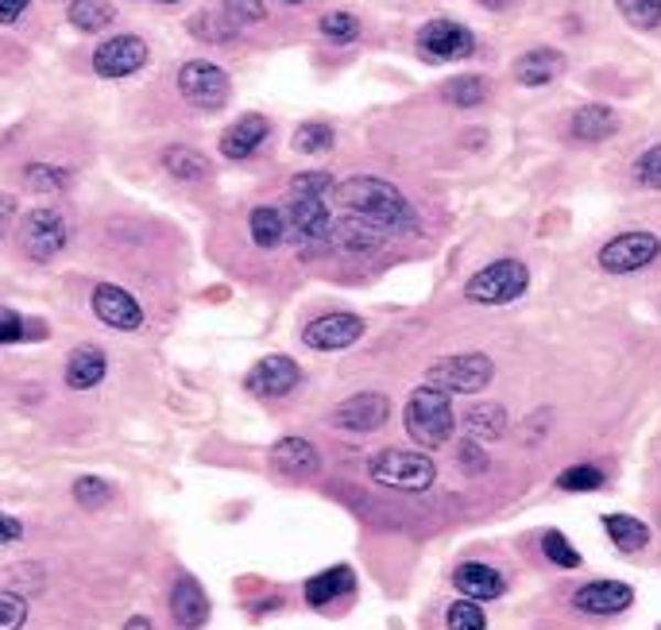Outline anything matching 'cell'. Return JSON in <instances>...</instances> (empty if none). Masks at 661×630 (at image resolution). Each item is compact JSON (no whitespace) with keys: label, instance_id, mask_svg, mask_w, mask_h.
<instances>
[{"label":"cell","instance_id":"obj_31","mask_svg":"<svg viewBox=\"0 0 661 630\" xmlns=\"http://www.w3.org/2000/svg\"><path fill=\"white\" fill-rule=\"evenodd\" d=\"M445 101L457 105V109H476V105L488 101V78L480 74H460L445 86Z\"/></svg>","mask_w":661,"mask_h":630},{"label":"cell","instance_id":"obj_19","mask_svg":"<svg viewBox=\"0 0 661 630\" xmlns=\"http://www.w3.org/2000/svg\"><path fill=\"white\" fill-rule=\"evenodd\" d=\"M171 615L182 630H202L209 619V599H205L202 584L194 576H178L171 588Z\"/></svg>","mask_w":661,"mask_h":630},{"label":"cell","instance_id":"obj_7","mask_svg":"<svg viewBox=\"0 0 661 630\" xmlns=\"http://www.w3.org/2000/svg\"><path fill=\"white\" fill-rule=\"evenodd\" d=\"M661 256V240L653 232H619L599 248V268L607 275H635V271L650 268Z\"/></svg>","mask_w":661,"mask_h":630},{"label":"cell","instance_id":"obj_39","mask_svg":"<svg viewBox=\"0 0 661 630\" xmlns=\"http://www.w3.org/2000/svg\"><path fill=\"white\" fill-rule=\"evenodd\" d=\"M557 488L561 491H599L604 488V472L592 465H576V468H565L557 476Z\"/></svg>","mask_w":661,"mask_h":630},{"label":"cell","instance_id":"obj_45","mask_svg":"<svg viewBox=\"0 0 661 630\" xmlns=\"http://www.w3.org/2000/svg\"><path fill=\"white\" fill-rule=\"evenodd\" d=\"M457 457H460V465H465V472H484V468H488V453H484L480 445H476V437L460 442Z\"/></svg>","mask_w":661,"mask_h":630},{"label":"cell","instance_id":"obj_10","mask_svg":"<svg viewBox=\"0 0 661 630\" xmlns=\"http://www.w3.org/2000/svg\"><path fill=\"white\" fill-rule=\"evenodd\" d=\"M391 417V402H387V394L379 391H360L353 394V399H345L340 406H333L329 422L337 430H348V434H371V430H379Z\"/></svg>","mask_w":661,"mask_h":630},{"label":"cell","instance_id":"obj_41","mask_svg":"<svg viewBox=\"0 0 661 630\" xmlns=\"http://www.w3.org/2000/svg\"><path fill=\"white\" fill-rule=\"evenodd\" d=\"M635 182L646 189H661V143H653V148H646L642 155H638Z\"/></svg>","mask_w":661,"mask_h":630},{"label":"cell","instance_id":"obj_4","mask_svg":"<svg viewBox=\"0 0 661 630\" xmlns=\"http://www.w3.org/2000/svg\"><path fill=\"white\" fill-rule=\"evenodd\" d=\"M496 379V363L484 352H460L449 360H437L425 371V387L445 394H476Z\"/></svg>","mask_w":661,"mask_h":630},{"label":"cell","instance_id":"obj_27","mask_svg":"<svg viewBox=\"0 0 661 630\" xmlns=\"http://www.w3.org/2000/svg\"><path fill=\"white\" fill-rule=\"evenodd\" d=\"M604 530L622 553H642L650 545V526L635 514H604Z\"/></svg>","mask_w":661,"mask_h":630},{"label":"cell","instance_id":"obj_20","mask_svg":"<svg viewBox=\"0 0 661 630\" xmlns=\"http://www.w3.org/2000/svg\"><path fill=\"white\" fill-rule=\"evenodd\" d=\"M561 70H565V58H561V51H553V47H534V51H527V55L514 58V82H519V86H530V89H542V86H550V82H557Z\"/></svg>","mask_w":661,"mask_h":630},{"label":"cell","instance_id":"obj_49","mask_svg":"<svg viewBox=\"0 0 661 630\" xmlns=\"http://www.w3.org/2000/svg\"><path fill=\"white\" fill-rule=\"evenodd\" d=\"M124 630H155V627H151V619H143V615H136V619H128V622H124Z\"/></svg>","mask_w":661,"mask_h":630},{"label":"cell","instance_id":"obj_21","mask_svg":"<svg viewBox=\"0 0 661 630\" xmlns=\"http://www.w3.org/2000/svg\"><path fill=\"white\" fill-rule=\"evenodd\" d=\"M271 460H275L279 472L291 476V480H310V476L322 472V457H317V449L306 437H283V442L275 445V453H271Z\"/></svg>","mask_w":661,"mask_h":630},{"label":"cell","instance_id":"obj_33","mask_svg":"<svg viewBox=\"0 0 661 630\" xmlns=\"http://www.w3.org/2000/svg\"><path fill=\"white\" fill-rule=\"evenodd\" d=\"M47 329L43 322H28L12 306H0V345H17V340H43Z\"/></svg>","mask_w":661,"mask_h":630},{"label":"cell","instance_id":"obj_46","mask_svg":"<svg viewBox=\"0 0 661 630\" xmlns=\"http://www.w3.org/2000/svg\"><path fill=\"white\" fill-rule=\"evenodd\" d=\"M20 534H24V522H20V519H12V514H4V511H0V545H12V542H20Z\"/></svg>","mask_w":661,"mask_h":630},{"label":"cell","instance_id":"obj_16","mask_svg":"<svg viewBox=\"0 0 661 630\" xmlns=\"http://www.w3.org/2000/svg\"><path fill=\"white\" fill-rule=\"evenodd\" d=\"M286 229H291V237L299 240V245H317V240L329 237L333 217L322 197H294L291 214H286Z\"/></svg>","mask_w":661,"mask_h":630},{"label":"cell","instance_id":"obj_3","mask_svg":"<svg viewBox=\"0 0 661 630\" xmlns=\"http://www.w3.org/2000/svg\"><path fill=\"white\" fill-rule=\"evenodd\" d=\"M530 286V271L522 260H496L480 268L465 283V298L476 306H507V302L522 298Z\"/></svg>","mask_w":661,"mask_h":630},{"label":"cell","instance_id":"obj_52","mask_svg":"<svg viewBox=\"0 0 661 630\" xmlns=\"http://www.w3.org/2000/svg\"><path fill=\"white\" fill-rule=\"evenodd\" d=\"M159 4H178V0H159Z\"/></svg>","mask_w":661,"mask_h":630},{"label":"cell","instance_id":"obj_28","mask_svg":"<svg viewBox=\"0 0 661 630\" xmlns=\"http://www.w3.org/2000/svg\"><path fill=\"white\" fill-rule=\"evenodd\" d=\"M66 20H71L78 32H105V28H112V20H117V9H112L109 0H74Z\"/></svg>","mask_w":661,"mask_h":630},{"label":"cell","instance_id":"obj_9","mask_svg":"<svg viewBox=\"0 0 661 630\" xmlns=\"http://www.w3.org/2000/svg\"><path fill=\"white\" fill-rule=\"evenodd\" d=\"M66 237H71V232H66L63 214H55V209H32V214H24V221H20V245L40 263L55 260L66 248Z\"/></svg>","mask_w":661,"mask_h":630},{"label":"cell","instance_id":"obj_17","mask_svg":"<svg viewBox=\"0 0 661 630\" xmlns=\"http://www.w3.org/2000/svg\"><path fill=\"white\" fill-rule=\"evenodd\" d=\"M271 135V124L268 117H260V112H248V117H240L237 124L225 128V135H220V155L225 159H248L256 155V151L263 148V140Z\"/></svg>","mask_w":661,"mask_h":630},{"label":"cell","instance_id":"obj_47","mask_svg":"<svg viewBox=\"0 0 661 630\" xmlns=\"http://www.w3.org/2000/svg\"><path fill=\"white\" fill-rule=\"evenodd\" d=\"M32 0H0V24H17Z\"/></svg>","mask_w":661,"mask_h":630},{"label":"cell","instance_id":"obj_15","mask_svg":"<svg viewBox=\"0 0 661 630\" xmlns=\"http://www.w3.org/2000/svg\"><path fill=\"white\" fill-rule=\"evenodd\" d=\"M635 604V588L622 580H592L573 591V607L581 615H619Z\"/></svg>","mask_w":661,"mask_h":630},{"label":"cell","instance_id":"obj_5","mask_svg":"<svg viewBox=\"0 0 661 630\" xmlns=\"http://www.w3.org/2000/svg\"><path fill=\"white\" fill-rule=\"evenodd\" d=\"M368 476L391 491H425L437 480V468L425 453H407V449H387L371 457Z\"/></svg>","mask_w":661,"mask_h":630},{"label":"cell","instance_id":"obj_11","mask_svg":"<svg viewBox=\"0 0 661 630\" xmlns=\"http://www.w3.org/2000/svg\"><path fill=\"white\" fill-rule=\"evenodd\" d=\"M148 63V43L140 35H112L94 51V70L101 78H132Z\"/></svg>","mask_w":661,"mask_h":630},{"label":"cell","instance_id":"obj_25","mask_svg":"<svg viewBox=\"0 0 661 630\" xmlns=\"http://www.w3.org/2000/svg\"><path fill=\"white\" fill-rule=\"evenodd\" d=\"M353 588H356V576H353V568H348V565L325 568V573H317L314 580H306V604L325 607V604H333L337 596H348Z\"/></svg>","mask_w":661,"mask_h":630},{"label":"cell","instance_id":"obj_2","mask_svg":"<svg viewBox=\"0 0 661 630\" xmlns=\"http://www.w3.org/2000/svg\"><path fill=\"white\" fill-rule=\"evenodd\" d=\"M407 434L414 437L422 449H441L453 437L457 414H453V394L433 391V387H418L407 399Z\"/></svg>","mask_w":661,"mask_h":630},{"label":"cell","instance_id":"obj_26","mask_svg":"<svg viewBox=\"0 0 661 630\" xmlns=\"http://www.w3.org/2000/svg\"><path fill=\"white\" fill-rule=\"evenodd\" d=\"M163 166H166V174L178 182H205L213 174L209 159H205L197 148H182V143H174V148L163 151Z\"/></svg>","mask_w":661,"mask_h":630},{"label":"cell","instance_id":"obj_50","mask_svg":"<svg viewBox=\"0 0 661 630\" xmlns=\"http://www.w3.org/2000/svg\"><path fill=\"white\" fill-rule=\"evenodd\" d=\"M480 4H484V9H491V12H503L511 0H480Z\"/></svg>","mask_w":661,"mask_h":630},{"label":"cell","instance_id":"obj_29","mask_svg":"<svg viewBox=\"0 0 661 630\" xmlns=\"http://www.w3.org/2000/svg\"><path fill=\"white\" fill-rule=\"evenodd\" d=\"M465 426L473 430V437L480 442H496V437L507 434V410L499 402H480L465 414Z\"/></svg>","mask_w":661,"mask_h":630},{"label":"cell","instance_id":"obj_40","mask_svg":"<svg viewBox=\"0 0 661 630\" xmlns=\"http://www.w3.org/2000/svg\"><path fill=\"white\" fill-rule=\"evenodd\" d=\"M24 174L28 182H32V189H43V194H58V189H66V182H71V171L47 166V163H32Z\"/></svg>","mask_w":661,"mask_h":630},{"label":"cell","instance_id":"obj_51","mask_svg":"<svg viewBox=\"0 0 661 630\" xmlns=\"http://www.w3.org/2000/svg\"><path fill=\"white\" fill-rule=\"evenodd\" d=\"M283 4H306V0H283Z\"/></svg>","mask_w":661,"mask_h":630},{"label":"cell","instance_id":"obj_35","mask_svg":"<svg viewBox=\"0 0 661 630\" xmlns=\"http://www.w3.org/2000/svg\"><path fill=\"white\" fill-rule=\"evenodd\" d=\"M445 627L449 630H488V615H484V607L476 604V599H457V604H449V611H445Z\"/></svg>","mask_w":661,"mask_h":630},{"label":"cell","instance_id":"obj_18","mask_svg":"<svg viewBox=\"0 0 661 630\" xmlns=\"http://www.w3.org/2000/svg\"><path fill=\"white\" fill-rule=\"evenodd\" d=\"M453 584H457L460 596L476 599V604H488V599H499L507 591L503 573H499V568H491V565H480V561H465V565H457Z\"/></svg>","mask_w":661,"mask_h":630},{"label":"cell","instance_id":"obj_6","mask_svg":"<svg viewBox=\"0 0 661 630\" xmlns=\"http://www.w3.org/2000/svg\"><path fill=\"white\" fill-rule=\"evenodd\" d=\"M178 94L186 97L194 109L217 112V109L229 105L232 82H229V74L220 70V66H213V63H186L178 70Z\"/></svg>","mask_w":661,"mask_h":630},{"label":"cell","instance_id":"obj_23","mask_svg":"<svg viewBox=\"0 0 661 630\" xmlns=\"http://www.w3.org/2000/svg\"><path fill=\"white\" fill-rule=\"evenodd\" d=\"M568 132L584 143L611 140V135L619 132V117H615V109H607V105H581V109L568 117Z\"/></svg>","mask_w":661,"mask_h":630},{"label":"cell","instance_id":"obj_38","mask_svg":"<svg viewBox=\"0 0 661 630\" xmlns=\"http://www.w3.org/2000/svg\"><path fill=\"white\" fill-rule=\"evenodd\" d=\"M317 28H322V35L333 43H353L356 35H360V20H356L353 12H325V17L317 20Z\"/></svg>","mask_w":661,"mask_h":630},{"label":"cell","instance_id":"obj_48","mask_svg":"<svg viewBox=\"0 0 661 630\" xmlns=\"http://www.w3.org/2000/svg\"><path fill=\"white\" fill-rule=\"evenodd\" d=\"M12 214H17V197H12V194H0V237H4V229H9Z\"/></svg>","mask_w":661,"mask_h":630},{"label":"cell","instance_id":"obj_13","mask_svg":"<svg viewBox=\"0 0 661 630\" xmlns=\"http://www.w3.org/2000/svg\"><path fill=\"white\" fill-rule=\"evenodd\" d=\"M364 337V322L356 314H322L302 329V340L317 352H340Z\"/></svg>","mask_w":661,"mask_h":630},{"label":"cell","instance_id":"obj_44","mask_svg":"<svg viewBox=\"0 0 661 630\" xmlns=\"http://www.w3.org/2000/svg\"><path fill=\"white\" fill-rule=\"evenodd\" d=\"M294 197H322L333 189V178L325 171H310V174H294L291 178Z\"/></svg>","mask_w":661,"mask_h":630},{"label":"cell","instance_id":"obj_43","mask_svg":"<svg viewBox=\"0 0 661 630\" xmlns=\"http://www.w3.org/2000/svg\"><path fill=\"white\" fill-rule=\"evenodd\" d=\"M28 619V599L17 591H0V630H20Z\"/></svg>","mask_w":661,"mask_h":630},{"label":"cell","instance_id":"obj_37","mask_svg":"<svg viewBox=\"0 0 661 630\" xmlns=\"http://www.w3.org/2000/svg\"><path fill=\"white\" fill-rule=\"evenodd\" d=\"M542 553L557 568H581V553L573 550V542H568L561 530H545V534H542Z\"/></svg>","mask_w":661,"mask_h":630},{"label":"cell","instance_id":"obj_42","mask_svg":"<svg viewBox=\"0 0 661 630\" xmlns=\"http://www.w3.org/2000/svg\"><path fill=\"white\" fill-rule=\"evenodd\" d=\"M220 12L232 20V24H260L263 17H268V9H263V0H220Z\"/></svg>","mask_w":661,"mask_h":630},{"label":"cell","instance_id":"obj_24","mask_svg":"<svg viewBox=\"0 0 661 630\" xmlns=\"http://www.w3.org/2000/svg\"><path fill=\"white\" fill-rule=\"evenodd\" d=\"M333 240H337L345 252H356V256H368V252H376L379 248V240H383V232L376 229V225H368V221H360V217H340L337 225H333Z\"/></svg>","mask_w":661,"mask_h":630},{"label":"cell","instance_id":"obj_1","mask_svg":"<svg viewBox=\"0 0 661 630\" xmlns=\"http://www.w3.org/2000/svg\"><path fill=\"white\" fill-rule=\"evenodd\" d=\"M337 202L345 205L353 217L376 225L379 232L414 229V209H410V202L391 182L376 178V174H353V178H345L337 186Z\"/></svg>","mask_w":661,"mask_h":630},{"label":"cell","instance_id":"obj_14","mask_svg":"<svg viewBox=\"0 0 661 630\" xmlns=\"http://www.w3.org/2000/svg\"><path fill=\"white\" fill-rule=\"evenodd\" d=\"M94 314L101 317L109 329H120V333H136L143 325V309L124 286H112V283H101L94 286Z\"/></svg>","mask_w":661,"mask_h":630},{"label":"cell","instance_id":"obj_32","mask_svg":"<svg viewBox=\"0 0 661 630\" xmlns=\"http://www.w3.org/2000/svg\"><path fill=\"white\" fill-rule=\"evenodd\" d=\"M333 143H337V132L325 120H306L294 132V151L299 155H325V151H333Z\"/></svg>","mask_w":661,"mask_h":630},{"label":"cell","instance_id":"obj_12","mask_svg":"<svg viewBox=\"0 0 661 630\" xmlns=\"http://www.w3.org/2000/svg\"><path fill=\"white\" fill-rule=\"evenodd\" d=\"M299 383H302V368L283 352L263 356V360L256 363L245 379V387L256 394V399H283V394H291Z\"/></svg>","mask_w":661,"mask_h":630},{"label":"cell","instance_id":"obj_8","mask_svg":"<svg viewBox=\"0 0 661 630\" xmlns=\"http://www.w3.org/2000/svg\"><path fill=\"white\" fill-rule=\"evenodd\" d=\"M476 51V40L465 24H453V20H430V24L418 32V55L425 63H457Z\"/></svg>","mask_w":661,"mask_h":630},{"label":"cell","instance_id":"obj_34","mask_svg":"<svg viewBox=\"0 0 661 630\" xmlns=\"http://www.w3.org/2000/svg\"><path fill=\"white\" fill-rule=\"evenodd\" d=\"M615 9L638 32H653L661 24V0H615Z\"/></svg>","mask_w":661,"mask_h":630},{"label":"cell","instance_id":"obj_36","mask_svg":"<svg viewBox=\"0 0 661 630\" xmlns=\"http://www.w3.org/2000/svg\"><path fill=\"white\" fill-rule=\"evenodd\" d=\"M74 499H78L86 511H101L105 503H112V484L101 480V476H82L74 484Z\"/></svg>","mask_w":661,"mask_h":630},{"label":"cell","instance_id":"obj_30","mask_svg":"<svg viewBox=\"0 0 661 630\" xmlns=\"http://www.w3.org/2000/svg\"><path fill=\"white\" fill-rule=\"evenodd\" d=\"M248 229H252V240L260 248H279L286 237V217L279 214L275 205H260V209H252V217H248Z\"/></svg>","mask_w":661,"mask_h":630},{"label":"cell","instance_id":"obj_22","mask_svg":"<svg viewBox=\"0 0 661 630\" xmlns=\"http://www.w3.org/2000/svg\"><path fill=\"white\" fill-rule=\"evenodd\" d=\"M105 376H109V356L97 345L74 348L71 360H66V383H71L74 391H94Z\"/></svg>","mask_w":661,"mask_h":630}]
</instances>
